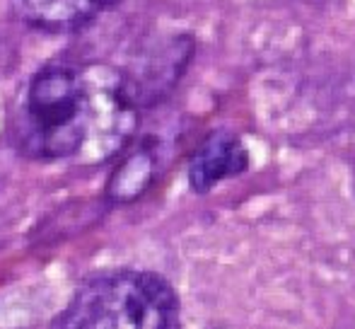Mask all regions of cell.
Listing matches in <instances>:
<instances>
[{
	"instance_id": "1",
	"label": "cell",
	"mask_w": 355,
	"mask_h": 329,
	"mask_svg": "<svg viewBox=\"0 0 355 329\" xmlns=\"http://www.w3.org/2000/svg\"><path fill=\"white\" fill-rule=\"evenodd\" d=\"M138 102L121 71L104 63H49L32 78L17 141L39 160L102 164L133 141Z\"/></svg>"
},
{
	"instance_id": "2",
	"label": "cell",
	"mask_w": 355,
	"mask_h": 329,
	"mask_svg": "<svg viewBox=\"0 0 355 329\" xmlns=\"http://www.w3.org/2000/svg\"><path fill=\"white\" fill-rule=\"evenodd\" d=\"M179 301L150 271H104L75 291L53 329H174Z\"/></svg>"
},
{
	"instance_id": "3",
	"label": "cell",
	"mask_w": 355,
	"mask_h": 329,
	"mask_svg": "<svg viewBox=\"0 0 355 329\" xmlns=\"http://www.w3.org/2000/svg\"><path fill=\"white\" fill-rule=\"evenodd\" d=\"M121 0H12V12L27 27L68 34L92 24Z\"/></svg>"
},
{
	"instance_id": "4",
	"label": "cell",
	"mask_w": 355,
	"mask_h": 329,
	"mask_svg": "<svg viewBox=\"0 0 355 329\" xmlns=\"http://www.w3.org/2000/svg\"><path fill=\"white\" fill-rule=\"evenodd\" d=\"M247 164L249 155L244 143L230 131H215L193 153L189 162V184L193 192L206 194L223 179L242 174Z\"/></svg>"
},
{
	"instance_id": "5",
	"label": "cell",
	"mask_w": 355,
	"mask_h": 329,
	"mask_svg": "<svg viewBox=\"0 0 355 329\" xmlns=\"http://www.w3.org/2000/svg\"><path fill=\"white\" fill-rule=\"evenodd\" d=\"M155 172H157V158L150 146H141L133 153H128L114 169L112 179L107 184V196L114 203L136 201L145 189L153 184Z\"/></svg>"
}]
</instances>
